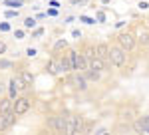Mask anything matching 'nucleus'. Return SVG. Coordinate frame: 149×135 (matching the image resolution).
I'll use <instances>...</instances> for the list:
<instances>
[{"label":"nucleus","mask_w":149,"mask_h":135,"mask_svg":"<svg viewBox=\"0 0 149 135\" xmlns=\"http://www.w3.org/2000/svg\"><path fill=\"white\" fill-rule=\"evenodd\" d=\"M66 133L68 135H76V133H84V119L78 115H66Z\"/></svg>","instance_id":"nucleus-1"},{"label":"nucleus","mask_w":149,"mask_h":135,"mask_svg":"<svg viewBox=\"0 0 149 135\" xmlns=\"http://www.w3.org/2000/svg\"><path fill=\"white\" fill-rule=\"evenodd\" d=\"M125 58H127V54H125V50H123L121 46H113V48H109V56H107V60H109L115 68L123 66V64H125Z\"/></svg>","instance_id":"nucleus-2"},{"label":"nucleus","mask_w":149,"mask_h":135,"mask_svg":"<svg viewBox=\"0 0 149 135\" xmlns=\"http://www.w3.org/2000/svg\"><path fill=\"white\" fill-rule=\"evenodd\" d=\"M66 115H54L50 121H48V127L52 129V131H56V133H66Z\"/></svg>","instance_id":"nucleus-3"},{"label":"nucleus","mask_w":149,"mask_h":135,"mask_svg":"<svg viewBox=\"0 0 149 135\" xmlns=\"http://www.w3.org/2000/svg\"><path fill=\"white\" fill-rule=\"evenodd\" d=\"M117 44L121 46L125 52H129V50H133V48H135L137 40H135V36H133V34L123 32V34H119V36H117Z\"/></svg>","instance_id":"nucleus-4"},{"label":"nucleus","mask_w":149,"mask_h":135,"mask_svg":"<svg viewBox=\"0 0 149 135\" xmlns=\"http://www.w3.org/2000/svg\"><path fill=\"white\" fill-rule=\"evenodd\" d=\"M30 105H32V101L28 100V97H16V100H14L12 111L16 113V115H24V113L30 111Z\"/></svg>","instance_id":"nucleus-5"},{"label":"nucleus","mask_w":149,"mask_h":135,"mask_svg":"<svg viewBox=\"0 0 149 135\" xmlns=\"http://www.w3.org/2000/svg\"><path fill=\"white\" fill-rule=\"evenodd\" d=\"M16 113L14 111H6V113H0V131H6V129H10L12 125L16 123Z\"/></svg>","instance_id":"nucleus-6"},{"label":"nucleus","mask_w":149,"mask_h":135,"mask_svg":"<svg viewBox=\"0 0 149 135\" xmlns=\"http://www.w3.org/2000/svg\"><path fill=\"white\" fill-rule=\"evenodd\" d=\"M74 86H76V90L84 91L86 88H88V81H86V76L81 74V72H74V76H72V79H70Z\"/></svg>","instance_id":"nucleus-7"},{"label":"nucleus","mask_w":149,"mask_h":135,"mask_svg":"<svg viewBox=\"0 0 149 135\" xmlns=\"http://www.w3.org/2000/svg\"><path fill=\"white\" fill-rule=\"evenodd\" d=\"M56 62H58V74H70V72H72V66H70L68 54H66V56H58Z\"/></svg>","instance_id":"nucleus-8"},{"label":"nucleus","mask_w":149,"mask_h":135,"mask_svg":"<svg viewBox=\"0 0 149 135\" xmlns=\"http://www.w3.org/2000/svg\"><path fill=\"white\" fill-rule=\"evenodd\" d=\"M149 127V115L145 117H137L135 121H133V129H135V133H145Z\"/></svg>","instance_id":"nucleus-9"},{"label":"nucleus","mask_w":149,"mask_h":135,"mask_svg":"<svg viewBox=\"0 0 149 135\" xmlns=\"http://www.w3.org/2000/svg\"><path fill=\"white\" fill-rule=\"evenodd\" d=\"M90 70H95V72H103L105 70V60H102L100 56H93L90 60Z\"/></svg>","instance_id":"nucleus-10"},{"label":"nucleus","mask_w":149,"mask_h":135,"mask_svg":"<svg viewBox=\"0 0 149 135\" xmlns=\"http://www.w3.org/2000/svg\"><path fill=\"white\" fill-rule=\"evenodd\" d=\"M12 107H14V100L12 97H0V113L12 111Z\"/></svg>","instance_id":"nucleus-11"},{"label":"nucleus","mask_w":149,"mask_h":135,"mask_svg":"<svg viewBox=\"0 0 149 135\" xmlns=\"http://www.w3.org/2000/svg\"><path fill=\"white\" fill-rule=\"evenodd\" d=\"M95 56H100L102 60H107V56H109V46L107 44H97L95 46Z\"/></svg>","instance_id":"nucleus-12"},{"label":"nucleus","mask_w":149,"mask_h":135,"mask_svg":"<svg viewBox=\"0 0 149 135\" xmlns=\"http://www.w3.org/2000/svg\"><path fill=\"white\" fill-rule=\"evenodd\" d=\"M12 81H14V86H16V90H18V93H20V91H24L26 88H28V86L24 84V79L20 78V76H14V78H12Z\"/></svg>","instance_id":"nucleus-13"},{"label":"nucleus","mask_w":149,"mask_h":135,"mask_svg":"<svg viewBox=\"0 0 149 135\" xmlns=\"http://www.w3.org/2000/svg\"><path fill=\"white\" fill-rule=\"evenodd\" d=\"M81 54H84V58H86V60H88V64H90V60L95 56V48H93V46H86V50H84Z\"/></svg>","instance_id":"nucleus-14"},{"label":"nucleus","mask_w":149,"mask_h":135,"mask_svg":"<svg viewBox=\"0 0 149 135\" xmlns=\"http://www.w3.org/2000/svg\"><path fill=\"white\" fill-rule=\"evenodd\" d=\"M100 74H102V72H95V70H90V68H88V70H86V79L97 81V79H100Z\"/></svg>","instance_id":"nucleus-15"},{"label":"nucleus","mask_w":149,"mask_h":135,"mask_svg":"<svg viewBox=\"0 0 149 135\" xmlns=\"http://www.w3.org/2000/svg\"><path fill=\"white\" fill-rule=\"evenodd\" d=\"M20 78L24 79V84H26L28 88H30V86H32V81H34V76H32L30 72H20Z\"/></svg>","instance_id":"nucleus-16"},{"label":"nucleus","mask_w":149,"mask_h":135,"mask_svg":"<svg viewBox=\"0 0 149 135\" xmlns=\"http://www.w3.org/2000/svg\"><path fill=\"white\" fill-rule=\"evenodd\" d=\"M133 107H129V109H121V113H119V117H121V119H123V121H129V119H131V117H133Z\"/></svg>","instance_id":"nucleus-17"},{"label":"nucleus","mask_w":149,"mask_h":135,"mask_svg":"<svg viewBox=\"0 0 149 135\" xmlns=\"http://www.w3.org/2000/svg\"><path fill=\"white\" fill-rule=\"evenodd\" d=\"M34 26H36V18H32V16H28V18L24 20V28H26V30H32Z\"/></svg>","instance_id":"nucleus-18"},{"label":"nucleus","mask_w":149,"mask_h":135,"mask_svg":"<svg viewBox=\"0 0 149 135\" xmlns=\"http://www.w3.org/2000/svg\"><path fill=\"white\" fill-rule=\"evenodd\" d=\"M48 72H50V74H54V76L58 74V62H56V58H54V60H50V64H48Z\"/></svg>","instance_id":"nucleus-19"},{"label":"nucleus","mask_w":149,"mask_h":135,"mask_svg":"<svg viewBox=\"0 0 149 135\" xmlns=\"http://www.w3.org/2000/svg\"><path fill=\"white\" fill-rule=\"evenodd\" d=\"M137 42H139L141 46L149 44V32H141V34H139V38H137Z\"/></svg>","instance_id":"nucleus-20"},{"label":"nucleus","mask_w":149,"mask_h":135,"mask_svg":"<svg viewBox=\"0 0 149 135\" xmlns=\"http://www.w3.org/2000/svg\"><path fill=\"white\" fill-rule=\"evenodd\" d=\"M4 4L10 6V8H18V6H22V0H6Z\"/></svg>","instance_id":"nucleus-21"},{"label":"nucleus","mask_w":149,"mask_h":135,"mask_svg":"<svg viewBox=\"0 0 149 135\" xmlns=\"http://www.w3.org/2000/svg\"><path fill=\"white\" fill-rule=\"evenodd\" d=\"M18 16V8L14 10V8H10V10H6V18H16Z\"/></svg>","instance_id":"nucleus-22"},{"label":"nucleus","mask_w":149,"mask_h":135,"mask_svg":"<svg viewBox=\"0 0 149 135\" xmlns=\"http://www.w3.org/2000/svg\"><path fill=\"white\" fill-rule=\"evenodd\" d=\"M80 22H84V24H95V20L90 18V16H80Z\"/></svg>","instance_id":"nucleus-23"},{"label":"nucleus","mask_w":149,"mask_h":135,"mask_svg":"<svg viewBox=\"0 0 149 135\" xmlns=\"http://www.w3.org/2000/svg\"><path fill=\"white\" fill-rule=\"evenodd\" d=\"M66 46H68V42H66V40H60V42H56V46H54V48H56V50H62V48H66Z\"/></svg>","instance_id":"nucleus-24"},{"label":"nucleus","mask_w":149,"mask_h":135,"mask_svg":"<svg viewBox=\"0 0 149 135\" xmlns=\"http://www.w3.org/2000/svg\"><path fill=\"white\" fill-rule=\"evenodd\" d=\"M14 36H16V40H24V36H26V34H24V30H16Z\"/></svg>","instance_id":"nucleus-25"},{"label":"nucleus","mask_w":149,"mask_h":135,"mask_svg":"<svg viewBox=\"0 0 149 135\" xmlns=\"http://www.w3.org/2000/svg\"><path fill=\"white\" fill-rule=\"evenodd\" d=\"M0 30H2V32H8V30H10V24L8 22H0Z\"/></svg>","instance_id":"nucleus-26"},{"label":"nucleus","mask_w":149,"mask_h":135,"mask_svg":"<svg viewBox=\"0 0 149 135\" xmlns=\"http://www.w3.org/2000/svg\"><path fill=\"white\" fill-rule=\"evenodd\" d=\"M26 56H28V58H34L36 56V50H34V48H26Z\"/></svg>","instance_id":"nucleus-27"},{"label":"nucleus","mask_w":149,"mask_h":135,"mask_svg":"<svg viewBox=\"0 0 149 135\" xmlns=\"http://www.w3.org/2000/svg\"><path fill=\"white\" fill-rule=\"evenodd\" d=\"M42 34H44V30H42V28H36L34 32H32V36H34V38H40Z\"/></svg>","instance_id":"nucleus-28"},{"label":"nucleus","mask_w":149,"mask_h":135,"mask_svg":"<svg viewBox=\"0 0 149 135\" xmlns=\"http://www.w3.org/2000/svg\"><path fill=\"white\" fill-rule=\"evenodd\" d=\"M12 66V62H8V60H2L0 62V68H10Z\"/></svg>","instance_id":"nucleus-29"},{"label":"nucleus","mask_w":149,"mask_h":135,"mask_svg":"<svg viewBox=\"0 0 149 135\" xmlns=\"http://www.w3.org/2000/svg\"><path fill=\"white\" fill-rule=\"evenodd\" d=\"M72 36H74L76 40H80V38H81V32H80V30H72Z\"/></svg>","instance_id":"nucleus-30"},{"label":"nucleus","mask_w":149,"mask_h":135,"mask_svg":"<svg viewBox=\"0 0 149 135\" xmlns=\"http://www.w3.org/2000/svg\"><path fill=\"white\" fill-rule=\"evenodd\" d=\"M97 22H105V14L103 12H97Z\"/></svg>","instance_id":"nucleus-31"},{"label":"nucleus","mask_w":149,"mask_h":135,"mask_svg":"<svg viewBox=\"0 0 149 135\" xmlns=\"http://www.w3.org/2000/svg\"><path fill=\"white\" fill-rule=\"evenodd\" d=\"M56 14H58V8H50L46 16H56Z\"/></svg>","instance_id":"nucleus-32"},{"label":"nucleus","mask_w":149,"mask_h":135,"mask_svg":"<svg viewBox=\"0 0 149 135\" xmlns=\"http://www.w3.org/2000/svg\"><path fill=\"white\" fill-rule=\"evenodd\" d=\"M139 8H141V10H147L149 4H147V2H139Z\"/></svg>","instance_id":"nucleus-33"},{"label":"nucleus","mask_w":149,"mask_h":135,"mask_svg":"<svg viewBox=\"0 0 149 135\" xmlns=\"http://www.w3.org/2000/svg\"><path fill=\"white\" fill-rule=\"evenodd\" d=\"M95 133H97V135H105V133H107V129H103V127H102V129H95Z\"/></svg>","instance_id":"nucleus-34"},{"label":"nucleus","mask_w":149,"mask_h":135,"mask_svg":"<svg viewBox=\"0 0 149 135\" xmlns=\"http://www.w3.org/2000/svg\"><path fill=\"white\" fill-rule=\"evenodd\" d=\"M50 6H52V8H60V4H58L56 0H50Z\"/></svg>","instance_id":"nucleus-35"},{"label":"nucleus","mask_w":149,"mask_h":135,"mask_svg":"<svg viewBox=\"0 0 149 135\" xmlns=\"http://www.w3.org/2000/svg\"><path fill=\"white\" fill-rule=\"evenodd\" d=\"M4 52H6V44H2V42H0V54H4Z\"/></svg>","instance_id":"nucleus-36"},{"label":"nucleus","mask_w":149,"mask_h":135,"mask_svg":"<svg viewBox=\"0 0 149 135\" xmlns=\"http://www.w3.org/2000/svg\"><path fill=\"white\" fill-rule=\"evenodd\" d=\"M2 91H4V84L0 81V93H2Z\"/></svg>","instance_id":"nucleus-37"},{"label":"nucleus","mask_w":149,"mask_h":135,"mask_svg":"<svg viewBox=\"0 0 149 135\" xmlns=\"http://www.w3.org/2000/svg\"><path fill=\"white\" fill-rule=\"evenodd\" d=\"M76 2H88V0H76Z\"/></svg>","instance_id":"nucleus-38"}]
</instances>
